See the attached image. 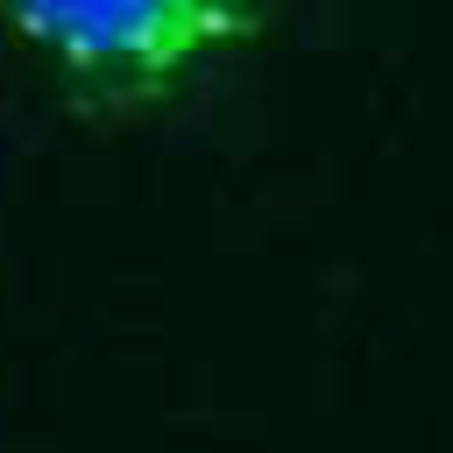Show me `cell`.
I'll use <instances>...</instances> for the list:
<instances>
[{
  "label": "cell",
  "mask_w": 453,
  "mask_h": 453,
  "mask_svg": "<svg viewBox=\"0 0 453 453\" xmlns=\"http://www.w3.org/2000/svg\"><path fill=\"white\" fill-rule=\"evenodd\" d=\"M0 21L35 50L78 113H134L170 99L191 71L255 42L262 0H0Z\"/></svg>",
  "instance_id": "cell-1"
}]
</instances>
